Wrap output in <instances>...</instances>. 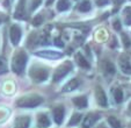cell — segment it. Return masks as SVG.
Returning <instances> with one entry per match:
<instances>
[{
    "label": "cell",
    "instance_id": "obj_21",
    "mask_svg": "<svg viewBox=\"0 0 131 128\" xmlns=\"http://www.w3.org/2000/svg\"><path fill=\"white\" fill-rule=\"evenodd\" d=\"M81 118H82V115H81L80 113H74L73 115H72L71 120H70L69 126H70V127H72V126L78 125V123L80 122V120H81Z\"/></svg>",
    "mask_w": 131,
    "mask_h": 128
},
{
    "label": "cell",
    "instance_id": "obj_24",
    "mask_svg": "<svg viewBox=\"0 0 131 128\" xmlns=\"http://www.w3.org/2000/svg\"><path fill=\"white\" fill-rule=\"evenodd\" d=\"M38 41H40V39H38V36H37L35 33H32L31 35H30V37L28 39V45H30V47H32V45L37 44L38 43Z\"/></svg>",
    "mask_w": 131,
    "mask_h": 128
},
{
    "label": "cell",
    "instance_id": "obj_9",
    "mask_svg": "<svg viewBox=\"0 0 131 128\" xmlns=\"http://www.w3.org/2000/svg\"><path fill=\"white\" fill-rule=\"evenodd\" d=\"M101 118L99 113H89L87 116H85L84 122H82V128H91L92 126H94L99 119Z\"/></svg>",
    "mask_w": 131,
    "mask_h": 128
},
{
    "label": "cell",
    "instance_id": "obj_2",
    "mask_svg": "<svg viewBox=\"0 0 131 128\" xmlns=\"http://www.w3.org/2000/svg\"><path fill=\"white\" fill-rule=\"evenodd\" d=\"M27 59H28L27 54L23 50H19L13 57L12 70L17 75H22L26 69V65H27Z\"/></svg>",
    "mask_w": 131,
    "mask_h": 128
},
{
    "label": "cell",
    "instance_id": "obj_6",
    "mask_svg": "<svg viewBox=\"0 0 131 128\" xmlns=\"http://www.w3.org/2000/svg\"><path fill=\"white\" fill-rule=\"evenodd\" d=\"M95 97H96V101L100 106L108 107V99H107V96L104 93L103 89H101L100 86H96V89H95Z\"/></svg>",
    "mask_w": 131,
    "mask_h": 128
},
{
    "label": "cell",
    "instance_id": "obj_19",
    "mask_svg": "<svg viewBox=\"0 0 131 128\" xmlns=\"http://www.w3.org/2000/svg\"><path fill=\"white\" fill-rule=\"evenodd\" d=\"M108 122H109V125H110L113 128H122V127H123V126H122V123H121V121H119L116 116H113V115L109 116V118H108Z\"/></svg>",
    "mask_w": 131,
    "mask_h": 128
},
{
    "label": "cell",
    "instance_id": "obj_8",
    "mask_svg": "<svg viewBox=\"0 0 131 128\" xmlns=\"http://www.w3.org/2000/svg\"><path fill=\"white\" fill-rule=\"evenodd\" d=\"M118 64H119L121 70L124 72V74L125 75H131V61L129 59L128 56L123 55V56L119 57Z\"/></svg>",
    "mask_w": 131,
    "mask_h": 128
},
{
    "label": "cell",
    "instance_id": "obj_31",
    "mask_svg": "<svg viewBox=\"0 0 131 128\" xmlns=\"http://www.w3.org/2000/svg\"><path fill=\"white\" fill-rule=\"evenodd\" d=\"M54 44L57 45V47H59V48L64 47V43L62 42V40H60V39H56V40H54Z\"/></svg>",
    "mask_w": 131,
    "mask_h": 128
},
{
    "label": "cell",
    "instance_id": "obj_5",
    "mask_svg": "<svg viewBox=\"0 0 131 128\" xmlns=\"http://www.w3.org/2000/svg\"><path fill=\"white\" fill-rule=\"evenodd\" d=\"M21 36H22V30L17 25H13L12 27L9 28V39L10 42H12L14 45L19 44V42L21 40Z\"/></svg>",
    "mask_w": 131,
    "mask_h": 128
},
{
    "label": "cell",
    "instance_id": "obj_27",
    "mask_svg": "<svg viewBox=\"0 0 131 128\" xmlns=\"http://www.w3.org/2000/svg\"><path fill=\"white\" fill-rule=\"evenodd\" d=\"M7 71V65H6V62L4 59L0 61V75L1 74H5Z\"/></svg>",
    "mask_w": 131,
    "mask_h": 128
},
{
    "label": "cell",
    "instance_id": "obj_23",
    "mask_svg": "<svg viewBox=\"0 0 131 128\" xmlns=\"http://www.w3.org/2000/svg\"><path fill=\"white\" fill-rule=\"evenodd\" d=\"M124 22H125V25L131 26V8L130 7L124 10Z\"/></svg>",
    "mask_w": 131,
    "mask_h": 128
},
{
    "label": "cell",
    "instance_id": "obj_7",
    "mask_svg": "<svg viewBox=\"0 0 131 128\" xmlns=\"http://www.w3.org/2000/svg\"><path fill=\"white\" fill-rule=\"evenodd\" d=\"M64 114H65V108L63 106H56V107L52 109L53 120L57 125H62L63 120H64Z\"/></svg>",
    "mask_w": 131,
    "mask_h": 128
},
{
    "label": "cell",
    "instance_id": "obj_33",
    "mask_svg": "<svg viewBox=\"0 0 131 128\" xmlns=\"http://www.w3.org/2000/svg\"><path fill=\"white\" fill-rule=\"evenodd\" d=\"M53 0H47V5H51Z\"/></svg>",
    "mask_w": 131,
    "mask_h": 128
},
{
    "label": "cell",
    "instance_id": "obj_10",
    "mask_svg": "<svg viewBox=\"0 0 131 128\" xmlns=\"http://www.w3.org/2000/svg\"><path fill=\"white\" fill-rule=\"evenodd\" d=\"M35 54H36L37 56L44 57V58H48V59H57L63 56L60 52L53 51V50H42V51H37V52H35Z\"/></svg>",
    "mask_w": 131,
    "mask_h": 128
},
{
    "label": "cell",
    "instance_id": "obj_14",
    "mask_svg": "<svg viewBox=\"0 0 131 128\" xmlns=\"http://www.w3.org/2000/svg\"><path fill=\"white\" fill-rule=\"evenodd\" d=\"M30 125V118L29 116H19L16 118L14 122V128H29Z\"/></svg>",
    "mask_w": 131,
    "mask_h": 128
},
{
    "label": "cell",
    "instance_id": "obj_3",
    "mask_svg": "<svg viewBox=\"0 0 131 128\" xmlns=\"http://www.w3.org/2000/svg\"><path fill=\"white\" fill-rule=\"evenodd\" d=\"M29 76L35 83H42V81L47 80L49 77V70L44 67L34 65L29 70Z\"/></svg>",
    "mask_w": 131,
    "mask_h": 128
},
{
    "label": "cell",
    "instance_id": "obj_30",
    "mask_svg": "<svg viewBox=\"0 0 131 128\" xmlns=\"http://www.w3.org/2000/svg\"><path fill=\"white\" fill-rule=\"evenodd\" d=\"M41 1H42V0H32V3H31V11H34L35 8H37V6H40Z\"/></svg>",
    "mask_w": 131,
    "mask_h": 128
},
{
    "label": "cell",
    "instance_id": "obj_12",
    "mask_svg": "<svg viewBox=\"0 0 131 128\" xmlns=\"http://www.w3.org/2000/svg\"><path fill=\"white\" fill-rule=\"evenodd\" d=\"M50 125H51V121H50L48 114L41 113L37 115V126L40 128H49Z\"/></svg>",
    "mask_w": 131,
    "mask_h": 128
},
{
    "label": "cell",
    "instance_id": "obj_35",
    "mask_svg": "<svg viewBox=\"0 0 131 128\" xmlns=\"http://www.w3.org/2000/svg\"><path fill=\"white\" fill-rule=\"evenodd\" d=\"M129 109H130V112H131V103L129 104Z\"/></svg>",
    "mask_w": 131,
    "mask_h": 128
},
{
    "label": "cell",
    "instance_id": "obj_16",
    "mask_svg": "<svg viewBox=\"0 0 131 128\" xmlns=\"http://www.w3.org/2000/svg\"><path fill=\"white\" fill-rule=\"evenodd\" d=\"M80 85V80L78 78H73L71 79V80L69 81V83L66 84L64 86V89H63V91L64 92H71V91H74L75 89H78Z\"/></svg>",
    "mask_w": 131,
    "mask_h": 128
},
{
    "label": "cell",
    "instance_id": "obj_34",
    "mask_svg": "<svg viewBox=\"0 0 131 128\" xmlns=\"http://www.w3.org/2000/svg\"><path fill=\"white\" fill-rule=\"evenodd\" d=\"M97 128H107V127L104 125H100V126H97Z\"/></svg>",
    "mask_w": 131,
    "mask_h": 128
},
{
    "label": "cell",
    "instance_id": "obj_29",
    "mask_svg": "<svg viewBox=\"0 0 131 128\" xmlns=\"http://www.w3.org/2000/svg\"><path fill=\"white\" fill-rule=\"evenodd\" d=\"M108 0H95V4H96L97 6H106V5H108Z\"/></svg>",
    "mask_w": 131,
    "mask_h": 128
},
{
    "label": "cell",
    "instance_id": "obj_20",
    "mask_svg": "<svg viewBox=\"0 0 131 128\" xmlns=\"http://www.w3.org/2000/svg\"><path fill=\"white\" fill-rule=\"evenodd\" d=\"M113 94H114V99L117 104H119V103L123 101V91H122L121 89H118V87L115 89L114 91H113Z\"/></svg>",
    "mask_w": 131,
    "mask_h": 128
},
{
    "label": "cell",
    "instance_id": "obj_18",
    "mask_svg": "<svg viewBox=\"0 0 131 128\" xmlns=\"http://www.w3.org/2000/svg\"><path fill=\"white\" fill-rule=\"evenodd\" d=\"M70 7V1L69 0H58L57 3V10L59 12H64V11L69 10Z\"/></svg>",
    "mask_w": 131,
    "mask_h": 128
},
{
    "label": "cell",
    "instance_id": "obj_32",
    "mask_svg": "<svg viewBox=\"0 0 131 128\" xmlns=\"http://www.w3.org/2000/svg\"><path fill=\"white\" fill-rule=\"evenodd\" d=\"M113 1H114L115 5H119V4L123 3V0H113Z\"/></svg>",
    "mask_w": 131,
    "mask_h": 128
},
{
    "label": "cell",
    "instance_id": "obj_26",
    "mask_svg": "<svg viewBox=\"0 0 131 128\" xmlns=\"http://www.w3.org/2000/svg\"><path fill=\"white\" fill-rule=\"evenodd\" d=\"M42 23H43V16L41 14L36 15V16L32 19V25L34 26H40V25H42Z\"/></svg>",
    "mask_w": 131,
    "mask_h": 128
},
{
    "label": "cell",
    "instance_id": "obj_36",
    "mask_svg": "<svg viewBox=\"0 0 131 128\" xmlns=\"http://www.w3.org/2000/svg\"><path fill=\"white\" fill-rule=\"evenodd\" d=\"M0 23H1V17H0Z\"/></svg>",
    "mask_w": 131,
    "mask_h": 128
},
{
    "label": "cell",
    "instance_id": "obj_22",
    "mask_svg": "<svg viewBox=\"0 0 131 128\" xmlns=\"http://www.w3.org/2000/svg\"><path fill=\"white\" fill-rule=\"evenodd\" d=\"M91 8H92V6H91V3H89L88 0L82 1V3L79 4V6H78V10H79L80 12H89Z\"/></svg>",
    "mask_w": 131,
    "mask_h": 128
},
{
    "label": "cell",
    "instance_id": "obj_13",
    "mask_svg": "<svg viewBox=\"0 0 131 128\" xmlns=\"http://www.w3.org/2000/svg\"><path fill=\"white\" fill-rule=\"evenodd\" d=\"M102 70H103L104 75H107V76H113V75H115V72H116L115 65L111 63L110 61H108V59H104V61L102 62Z\"/></svg>",
    "mask_w": 131,
    "mask_h": 128
},
{
    "label": "cell",
    "instance_id": "obj_15",
    "mask_svg": "<svg viewBox=\"0 0 131 128\" xmlns=\"http://www.w3.org/2000/svg\"><path fill=\"white\" fill-rule=\"evenodd\" d=\"M72 101H73V104L78 108H85V107H87V105H88V100H87V98L85 96L74 97V98L72 99Z\"/></svg>",
    "mask_w": 131,
    "mask_h": 128
},
{
    "label": "cell",
    "instance_id": "obj_11",
    "mask_svg": "<svg viewBox=\"0 0 131 128\" xmlns=\"http://www.w3.org/2000/svg\"><path fill=\"white\" fill-rule=\"evenodd\" d=\"M74 61H75V63H77L80 68H82V69H91L89 62L85 58V56L81 52H77V54L74 55Z\"/></svg>",
    "mask_w": 131,
    "mask_h": 128
},
{
    "label": "cell",
    "instance_id": "obj_28",
    "mask_svg": "<svg viewBox=\"0 0 131 128\" xmlns=\"http://www.w3.org/2000/svg\"><path fill=\"white\" fill-rule=\"evenodd\" d=\"M113 27H114L115 30H118V32L122 29V23L119 22V20H116V21L113 23Z\"/></svg>",
    "mask_w": 131,
    "mask_h": 128
},
{
    "label": "cell",
    "instance_id": "obj_4",
    "mask_svg": "<svg viewBox=\"0 0 131 128\" xmlns=\"http://www.w3.org/2000/svg\"><path fill=\"white\" fill-rule=\"evenodd\" d=\"M73 69V64L71 63L70 61H66L64 62V63L62 64V65H59V67L56 69V71H54L53 74V81L54 83H57V81L62 80L63 78H64L65 76H66L67 74H69L71 70Z\"/></svg>",
    "mask_w": 131,
    "mask_h": 128
},
{
    "label": "cell",
    "instance_id": "obj_17",
    "mask_svg": "<svg viewBox=\"0 0 131 128\" xmlns=\"http://www.w3.org/2000/svg\"><path fill=\"white\" fill-rule=\"evenodd\" d=\"M25 3L26 0H20V3H19V6H17L16 11H15V15L14 16L16 19H22L25 17Z\"/></svg>",
    "mask_w": 131,
    "mask_h": 128
},
{
    "label": "cell",
    "instance_id": "obj_1",
    "mask_svg": "<svg viewBox=\"0 0 131 128\" xmlns=\"http://www.w3.org/2000/svg\"><path fill=\"white\" fill-rule=\"evenodd\" d=\"M43 103V98L38 94H29V96L21 97L16 100V106L21 108H34Z\"/></svg>",
    "mask_w": 131,
    "mask_h": 128
},
{
    "label": "cell",
    "instance_id": "obj_25",
    "mask_svg": "<svg viewBox=\"0 0 131 128\" xmlns=\"http://www.w3.org/2000/svg\"><path fill=\"white\" fill-rule=\"evenodd\" d=\"M122 41H123V44L125 48L131 47V40L129 39V36L125 34V33H122Z\"/></svg>",
    "mask_w": 131,
    "mask_h": 128
}]
</instances>
